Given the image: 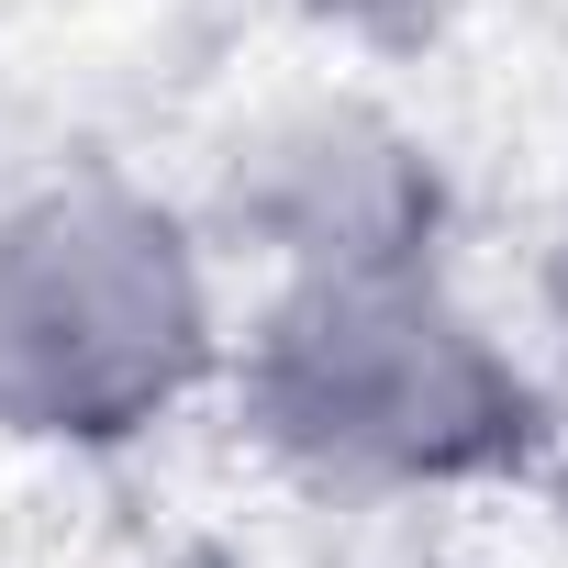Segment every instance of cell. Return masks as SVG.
<instances>
[{
  "label": "cell",
  "mask_w": 568,
  "mask_h": 568,
  "mask_svg": "<svg viewBox=\"0 0 568 568\" xmlns=\"http://www.w3.org/2000/svg\"><path fill=\"white\" fill-rule=\"evenodd\" d=\"M245 424L313 479L435 490L490 479L535 446V379L435 291V267L291 278L245 346Z\"/></svg>",
  "instance_id": "1"
},
{
  "label": "cell",
  "mask_w": 568,
  "mask_h": 568,
  "mask_svg": "<svg viewBox=\"0 0 568 568\" xmlns=\"http://www.w3.org/2000/svg\"><path fill=\"white\" fill-rule=\"evenodd\" d=\"M212 357L190 234L123 179H68L0 223V435L112 446Z\"/></svg>",
  "instance_id": "2"
},
{
  "label": "cell",
  "mask_w": 568,
  "mask_h": 568,
  "mask_svg": "<svg viewBox=\"0 0 568 568\" xmlns=\"http://www.w3.org/2000/svg\"><path fill=\"white\" fill-rule=\"evenodd\" d=\"M234 223L267 234V256H291L302 278H324V267H413L424 234H435V168L390 123L324 101V112L267 123L234 156Z\"/></svg>",
  "instance_id": "3"
},
{
  "label": "cell",
  "mask_w": 568,
  "mask_h": 568,
  "mask_svg": "<svg viewBox=\"0 0 568 568\" xmlns=\"http://www.w3.org/2000/svg\"><path fill=\"white\" fill-rule=\"evenodd\" d=\"M557 346H568V256H557Z\"/></svg>",
  "instance_id": "4"
}]
</instances>
